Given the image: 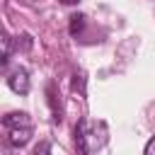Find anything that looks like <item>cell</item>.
<instances>
[{
    "mask_svg": "<svg viewBox=\"0 0 155 155\" xmlns=\"http://www.w3.org/2000/svg\"><path fill=\"white\" fill-rule=\"evenodd\" d=\"M75 143L80 148L82 155H90L94 150H99L104 143H107V124L104 121H80L78 128H75Z\"/></svg>",
    "mask_w": 155,
    "mask_h": 155,
    "instance_id": "1",
    "label": "cell"
},
{
    "mask_svg": "<svg viewBox=\"0 0 155 155\" xmlns=\"http://www.w3.org/2000/svg\"><path fill=\"white\" fill-rule=\"evenodd\" d=\"M2 126L7 128V138L12 145H27L31 133H34V126L29 121V116L24 111H12L2 119Z\"/></svg>",
    "mask_w": 155,
    "mask_h": 155,
    "instance_id": "2",
    "label": "cell"
},
{
    "mask_svg": "<svg viewBox=\"0 0 155 155\" xmlns=\"http://www.w3.org/2000/svg\"><path fill=\"white\" fill-rule=\"evenodd\" d=\"M7 85H10L12 92H17V94H27V92H29V73H27L24 68H17V70L7 78Z\"/></svg>",
    "mask_w": 155,
    "mask_h": 155,
    "instance_id": "3",
    "label": "cell"
},
{
    "mask_svg": "<svg viewBox=\"0 0 155 155\" xmlns=\"http://www.w3.org/2000/svg\"><path fill=\"white\" fill-rule=\"evenodd\" d=\"M10 51H12V39H10V34H7V31L0 27V65L7 61Z\"/></svg>",
    "mask_w": 155,
    "mask_h": 155,
    "instance_id": "4",
    "label": "cell"
},
{
    "mask_svg": "<svg viewBox=\"0 0 155 155\" xmlns=\"http://www.w3.org/2000/svg\"><path fill=\"white\" fill-rule=\"evenodd\" d=\"M82 27H85V15H73V17H70V34L75 36Z\"/></svg>",
    "mask_w": 155,
    "mask_h": 155,
    "instance_id": "5",
    "label": "cell"
},
{
    "mask_svg": "<svg viewBox=\"0 0 155 155\" xmlns=\"http://www.w3.org/2000/svg\"><path fill=\"white\" fill-rule=\"evenodd\" d=\"M31 155H51V145L44 140V143H39V145L34 148V153H31Z\"/></svg>",
    "mask_w": 155,
    "mask_h": 155,
    "instance_id": "6",
    "label": "cell"
},
{
    "mask_svg": "<svg viewBox=\"0 0 155 155\" xmlns=\"http://www.w3.org/2000/svg\"><path fill=\"white\" fill-rule=\"evenodd\" d=\"M145 155H155V136L148 140V145H145Z\"/></svg>",
    "mask_w": 155,
    "mask_h": 155,
    "instance_id": "7",
    "label": "cell"
},
{
    "mask_svg": "<svg viewBox=\"0 0 155 155\" xmlns=\"http://www.w3.org/2000/svg\"><path fill=\"white\" fill-rule=\"evenodd\" d=\"M63 5H75V2H80V0H61Z\"/></svg>",
    "mask_w": 155,
    "mask_h": 155,
    "instance_id": "8",
    "label": "cell"
}]
</instances>
